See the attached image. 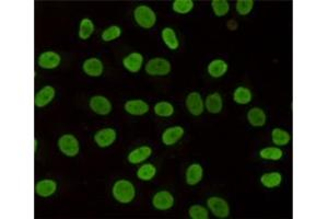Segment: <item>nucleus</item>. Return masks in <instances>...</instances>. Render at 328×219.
I'll return each instance as SVG.
<instances>
[{"mask_svg": "<svg viewBox=\"0 0 328 219\" xmlns=\"http://www.w3.org/2000/svg\"><path fill=\"white\" fill-rule=\"evenodd\" d=\"M136 191L134 184L127 180H120L114 184L113 196L117 202L123 204L130 203L135 198Z\"/></svg>", "mask_w": 328, "mask_h": 219, "instance_id": "1", "label": "nucleus"}, {"mask_svg": "<svg viewBox=\"0 0 328 219\" xmlns=\"http://www.w3.org/2000/svg\"><path fill=\"white\" fill-rule=\"evenodd\" d=\"M134 17L138 25L145 28L152 27L156 22V16L154 11L147 6L137 7L135 9Z\"/></svg>", "mask_w": 328, "mask_h": 219, "instance_id": "2", "label": "nucleus"}, {"mask_svg": "<svg viewBox=\"0 0 328 219\" xmlns=\"http://www.w3.org/2000/svg\"><path fill=\"white\" fill-rule=\"evenodd\" d=\"M58 147L64 155L75 157L79 154V141L74 135H63L58 140Z\"/></svg>", "mask_w": 328, "mask_h": 219, "instance_id": "3", "label": "nucleus"}, {"mask_svg": "<svg viewBox=\"0 0 328 219\" xmlns=\"http://www.w3.org/2000/svg\"><path fill=\"white\" fill-rule=\"evenodd\" d=\"M146 71L150 76H166L171 71V64L164 58H153L148 61Z\"/></svg>", "mask_w": 328, "mask_h": 219, "instance_id": "4", "label": "nucleus"}, {"mask_svg": "<svg viewBox=\"0 0 328 219\" xmlns=\"http://www.w3.org/2000/svg\"><path fill=\"white\" fill-rule=\"evenodd\" d=\"M207 205L213 215L218 218H227L230 215L229 204L221 197H210L207 201Z\"/></svg>", "mask_w": 328, "mask_h": 219, "instance_id": "5", "label": "nucleus"}, {"mask_svg": "<svg viewBox=\"0 0 328 219\" xmlns=\"http://www.w3.org/2000/svg\"><path fill=\"white\" fill-rule=\"evenodd\" d=\"M90 108L99 115H107L112 112V103L102 96L92 97L90 100Z\"/></svg>", "mask_w": 328, "mask_h": 219, "instance_id": "6", "label": "nucleus"}, {"mask_svg": "<svg viewBox=\"0 0 328 219\" xmlns=\"http://www.w3.org/2000/svg\"><path fill=\"white\" fill-rule=\"evenodd\" d=\"M152 205L160 211H166L174 205L173 195L168 191H161L156 193L152 198Z\"/></svg>", "mask_w": 328, "mask_h": 219, "instance_id": "7", "label": "nucleus"}, {"mask_svg": "<svg viewBox=\"0 0 328 219\" xmlns=\"http://www.w3.org/2000/svg\"><path fill=\"white\" fill-rule=\"evenodd\" d=\"M186 107L187 110L191 114L195 116L201 115V114L203 112V101L202 99V96L198 92H191L187 96L186 99Z\"/></svg>", "mask_w": 328, "mask_h": 219, "instance_id": "8", "label": "nucleus"}, {"mask_svg": "<svg viewBox=\"0 0 328 219\" xmlns=\"http://www.w3.org/2000/svg\"><path fill=\"white\" fill-rule=\"evenodd\" d=\"M116 139V132L113 128H103V130L99 131L96 136H94V140H96L99 147L101 148H105V147L111 146Z\"/></svg>", "mask_w": 328, "mask_h": 219, "instance_id": "9", "label": "nucleus"}, {"mask_svg": "<svg viewBox=\"0 0 328 219\" xmlns=\"http://www.w3.org/2000/svg\"><path fill=\"white\" fill-rule=\"evenodd\" d=\"M60 56L55 52H45L39 57V66L44 69H54L60 64Z\"/></svg>", "mask_w": 328, "mask_h": 219, "instance_id": "10", "label": "nucleus"}, {"mask_svg": "<svg viewBox=\"0 0 328 219\" xmlns=\"http://www.w3.org/2000/svg\"><path fill=\"white\" fill-rule=\"evenodd\" d=\"M184 136V128L180 126L169 127L162 134V141L166 146H173Z\"/></svg>", "mask_w": 328, "mask_h": 219, "instance_id": "11", "label": "nucleus"}, {"mask_svg": "<svg viewBox=\"0 0 328 219\" xmlns=\"http://www.w3.org/2000/svg\"><path fill=\"white\" fill-rule=\"evenodd\" d=\"M55 97V89L50 85H46L43 89H41L39 92L35 94L34 103L37 108H43L47 106V104L53 101Z\"/></svg>", "mask_w": 328, "mask_h": 219, "instance_id": "12", "label": "nucleus"}, {"mask_svg": "<svg viewBox=\"0 0 328 219\" xmlns=\"http://www.w3.org/2000/svg\"><path fill=\"white\" fill-rule=\"evenodd\" d=\"M83 71L91 77H99L103 74L104 66L99 58H89L83 63Z\"/></svg>", "mask_w": 328, "mask_h": 219, "instance_id": "13", "label": "nucleus"}, {"mask_svg": "<svg viewBox=\"0 0 328 219\" xmlns=\"http://www.w3.org/2000/svg\"><path fill=\"white\" fill-rule=\"evenodd\" d=\"M125 110L131 115H144L148 113L149 106L142 100H130L125 104Z\"/></svg>", "mask_w": 328, "mask_h": 219, "instance_id": "14", "label": "nucleus"}, {"mask_svg": "<svg viewBox=\"0 0 328 219\" xmlns=\"http://www.w3.org/2000/svg\"><path fill=\"white\" fill-rule=\"evenodd\" d=\"M142 61H144V57L139 53H131L126 56L123 60L124 67L130 73H138L141 69Z\"/></svg>", "mask_w": 328, "mask_h": 219, "instance_id": "15", "label": "nucleus"}, {"mask_svg": "<svg viewBox=\"0 0 328 219\" xmlns=\"http://www.w3.org/2000/svg\"><path fill=\"white\" fill-rule=\"evenodd\" d=\"M152 154V149L148 146H142L132 150L129 155H128V161L132 164H137L140 163H144L145 160L149 158Z\"/></svg>", "mask_w": 328, "mask_h": 219, "instance_id": "16", "label": "nucleus"}, {"mask_svg": "<svg viewBox=\"0 0 328 219\" xmlns=\"http://www.w3.org/2000/svg\"><path fill=\"white\" fill-rule=\"evenodd\" d=\"M56 189L57 184L53 180H42L36 184L35 191L41 197H49L55 193Z\"/></svg>", "mask_w": 328, "mask_h": 219, "instance_id": "17", "label": "nucleus"}, {"mask_svg": "<svg viewBox=\"0 0 328 219\" xmlns=\"http://www.w3.org/2000/svg\"><path fill=\"white\" fill-rule=\"evenodd\" d=\"M247 120L252 126L261 127L266 123V114L260 108H253L247 113Z\"/></svg>", "mask_w": 328, "mask_h": 219, "instance_id": "18", "label": "nucleus"}, {"mask_svg": "<svg viewBox=\"0 0 328 219\" xmlns=\"http://www.w3.org/2000/svg\"><path fill=\"white\" fill-rule=\"evenodd\" d=\"M202 166L198 164H191L186 171V182L188 185H196L202 179Z\"/></svg>", "mask_w": 328, "mask_h": 219, "instance_id": "19", "label": "nucleus"}, {"mask_svg": "<svg viewBox=\"0 0 328 219\" xmlns=\"http://www.w3.org/2000/svg\"><path fill=\"white\" fill-rule=\"evenodd\" d=\"M205 106L208 110V112L213 113V114L220 113L221 110H222V107H223L222 98H221L220 94H219L218 92L209 94V96L206 99V101H205Z\"/></svg>", "mask_w": 328, "mask_h": 219, "instance_id": "20", "label": "nucleus"}, {"mask_svg": "<svg viewBox=\"0 0 328 219\" xmlns=\"http://www.w3.org/2000/svg\"><path fill=\"white\" fill-rule=\"evenodd\" d=\"M227 71V64L222 59L212 60L208 66V73L213 78H220Z\"/></svg>", "mask_w": 328, "mask_h": 219, "instance_id": "21", "label": "nucleus"}, {"mask_svg": "<svg viewBox=\"0 0 328 219\" xmlns=\"http://www.w3.org/2000/svg\"><path fill=\"white\" fill-rule=\"evenodd\" d=\"M282 181V175L279 172H270V173H265L263 177L260 178V182L264 185L265 188L268 189H274L279 187L281 184Z\"/></svg>", "mask_w": 328, "mask_h": 219, "instance_id": "22", "label": "nucleus"}, {"mask_svg": "<svg viewBox=\"0 0 328 219\" xmlns=\"http://www.w3.org/2000/svg\"><path fill=\"white\" fill-rule=\"evenodd\" d=\"M162 39L165 43V45L169 47L170 50H177L178 49V40L177 36V33L173 31V28L171 27H164L162 30Z\"/></svg>", "mask_w": 328, "mask_h": 219, "instance_id": "23", "label": "nucleus"}, {"mask_svg": "<svg viewBox=\"0 0 328 219\" xmlns=\"http://www.w3.org/2000/svg\"><path fill=\"white\" fill-rule=\"evenodd\" d=\"M273 141L277 146H286L289 144L291 136L287 131H283L281 128H275L272 133Z\"/></svg>", "mask_w": 328, "mask_h": 219, "instance_id": "24", "label": "nucleus"}, {"mask_svg": "<svg viewBox=\"0 0 328 219\" xmlns=\"http://www.w3.org/2000/svg\"><path fill=\"white\" fill-rule=\"evenodd\" d=\"M259 156L265 160H279L282 158L283 152L278 147H267L260 150Z\"/></svg>", "mask_w": 328, "mask_h": 219, "instance_id": "25", "label": "nucleus"}, {"mask_svg": "<svg viewBox=\"0 0 328 219\" xmlns=\"http://www.w3.org/2000/svg\"><path fill=\"white\" fill-rule=\"evenodd\" d=\"M233 99L234 101L239 104H247L252 101V92L249 88L239 87L237 88L234 94H233Z\"/></svg>", "mask_w": 328, "mask_h": 219, "instance_id": "26", "label": "nucleus"}, {"mask_svg": "<svg viewBox=\"0 0 328 219\" xmlns=\"http://www.w3.org/2000/svg\"><path fill=\"white\" fill-rule=\"evenodd\" d=\"M155 173H156L155 166L151 164H147L140 166L137 172V177L138 179H140L142 181H150L154 178Z\"/></svg>", "mask_w": 328, "mask_h": 219, "instance_id": "27", "label": "nucleus"}, {"mask_svg": "<svg viewBox=\"0 0 328 219\" xmlns=\"http://www.w3.org/2000/svg\"><path fill=\"white\" fill-rule=\"evenodd\" d=\"M94 32V25L90 19H82L80 23L79 36L81 40H88Z\"/></svg>", "mask_w": 328, "mask_h": 219, "instance_id": "28", "label": "nucleus"}, {"mask_svg": "<svg viewBox=\"0 0 328 219\" xmlns=\"http://www.w3.org/2000/svg\"><path fill=\"white\" fill-rule=\"evenodd\" d=\"M154 113L158 116L161 117H169L171 115H173L174 113V108L171 103L169 102H159L154 106Z\"/></svg>", "mask_w": 328, "mask_h": 219, "instance_id": "29", "label": "nucleus"}, {"mask_svg": "<svg viewBox=\"0 0 328 219\" xmlns=\"http://www.w3.org/2000/svg\"><path fill=\"white\" fill-rule=\"evenodd\" d=\"M194 8V2L192 0H175L173 2V10L179 14H186L191 12Z\"/></svg>", "mask_w": 328, "mask_h": 219, "instance_id": "30", "label": "nucleus"}, {"mask_svg": "<svg viewBox=\"0 0 328 219\" xmlns=\"http://www.w3.org/2000/svg\"><path fill=\"white\" fill-rule=\"evenodd\" d=\"M211 6L216 16L223 17L230 10V4L227 0H212Z\"/></svg>", "mask_w": 328, "mask_h": 219, "instance_id": "31", "label": "nucleus"}, {"mask_svg": "<svg viewBox=\"0 0 328 219\" xmlns=\"http://www.w3.org/2000/svg\"><path fill=\"white\" fill-rule=\"evenodd\" d=\"M122 34V30L120 27H116V26H112L107 27L105 31L102 33V40L104 42H111L118 39V37L121 36Z\"/></svg>", "mask_w": 328, "mask_h": 219, "instance_id": "32", "label": "nucleus"}, {"mask_svg": "<svg viewBox=\"0 0 328 219\" xmlns=\"http://www.w3.org/2000/svg\"><path fill=\"white\" fill-rule=\"evenodd\" d=\"M254 7V1L253 0H239L236 1V11L241 16H246L249 14L252 9Z\"/></svg>", "mask_w": 328, "mask_h": 219, "instance_id": "33", "label": "nucleus"}, {"mask_svg": "<svg viewBox=\"0 0 328 219\" xmlns=\"http://www.w3.org/2000/svg\"><path fill=\"white\" fill-rule=\"evenodd\" d=\"M189 216L193 219H208V211L201 205H194L189 208Z\"/></svg>", "mask_w": 328, "mask_h": 219, "instance_id": "34", "label": "nucleus"}]
</instances>
